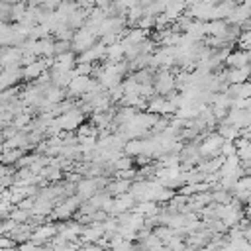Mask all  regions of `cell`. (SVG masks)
Segmentation results:
<instances>
[{"label":"cell","instance_id":"6da1fadb","mask_svg":"<svg viewBox=\"0 0 251 251\" xmlns=\"http://www.w3.org/2000/svg\"><path fill=\"white\" fill-rule=\"evenodd\" d=\"M153 88H155V94H161V96L175 92V88H176L175 73L171 69H157V73L153 76Z\"/></svg>","mask_w":251,"mask_h":251},{"label":"cell","instance_id":"ac0fdd59","mask_svg":"<svg viewBox=\"0 0 251 251\" xmlns=\"http://www.w3.org/2000/svg\"><path fill=\"white\" fill-rule=\"evenodd\" d=\"M237 45H239V49H247V51H251V27L239 33Z\"/></svg>","mask_w":251,"mask_h":251},{"label":"cell","instance_id":"2e32d148","mask_svg":"<svg viewBox=\"0 0 251 251\" xmlns=\"http://www.w3.org/2000/svg\"><path fill=\"white\" fill-rule=\"evenodd\" d=\"M135 114H137L135 108H131V106H122V108L114 114V124H116V126H124V124H127Z\"/></svg>","mask_w":251,"mask_h":251},{"label":"cell","instance_id":"9a60e30c","mask_svg":"<svg viewBox=\"0 0 251 251\" xmlns=\"http://www.w3.org/2000/svg\"><path fill=\"white\" fill-rule=\"evenodd\" d=\"M137 214H141V216H145V218H149V216H155V214H159V204L157 202H153V200H141V202H137L135 204V208H133Z\"/></svg>","mask_w":251,"mask_h":251},{"label":"cell","instance_id":"e0dca14e","mask_svg":"<svg viewBox=\"0 0 251 251\" xmlns=\"http://www.w3.org/2000/svg\"><path fill=\"white\" fill-rule=\"evenodd\" d=\"M75 75H80V76H92L94 73V63H84V61H76L75 65Z\"/></svg>","mask_w":251,"mask_h":251},{"label":"cell","instance_id":"d4e9b609","mask_svg":"<svg viewBox=\"0 0 251 251\" xmlns=\"http://www.w3.org/2000/svg\"><path fill=\"white\" fill-rule=\"evenodd\" d=\"M245 173H249V175H251V167H249V169H247V171H245Z\"/></svg>","mask_w":251,"mask_h":251},{"label":"cell","instance_id":"484cf974","mask_svg":"<svg viewBox=\"0 0 251 251\" xmlns=\"http://www.w3.org/2000/svg\"><path fill=\"white\" fill-rule=\"evenodd\" d=\"M249 243H251V241H249Z\"/></svg>","mask_w":251,"mask_h":251},{"label":"cell","instance_id":"9c48e42d","mask_svg":"<svg viewBox=\"0 0 251 251\" xmlns=\"http://www.w3.org/2000/svg\"><path fill=\"white\" fill-rule=\"evenodd\" d=\"M102 59H106V45H104L102 41H96L90 49L82 51V53L78 55V59H76V61H84V63H98V61H102Z\"/></svg>","mask_w":251,"mask_h":251},{"label":"cell","instance_id":"44dd1931","mask_svg":"<svg viewBox=\"0 0 251 251\" xmlns=\"http://www.w3.org/2000/svg\"><path fill=\"white\" fill-rule=\"evenodd\" d=\"M239 226L243 227V237H245L247 241H251V220L243 218V220L239 222Z\"/></svg>","mask_w":251,"mask_h":251},{"label":"cell","instance_id":"7a4b0ae2","mask_svg":"<svg viewBox=\"0 0 251 251\" xmlns=\"http://www.w3.org/2000/svg\"><path fill=\"white\" fill-rule=\"evenodd\" d=\"M226 139L216 131V133H208L206 137H204V141L202 143H198V151H200V155H202V159H210V157H216V155H220V151H222V143H224Z\"/></svg>","mask_w":251,"mask_h":251},{"label":"cell","instance_id":"d6986e66","mask_svg":"<svg viewBox=\"0 0 251 251\" xmlns=\"http://www.w3.org/2000/svg\"><path fill=\"white\" fill-rule=\"evenodd\" d=\"M224 157H229V155H235L237 153V147H235V141H229V139H226L224 143H222V151H220Z\"/></svg>","mask_w":251,"mask_h":251},{"label":"cell","instance_id":"52a82bcc","mask_svg":"<svg viewBox=\"0 0 251 251\" xmlns=\"http://www.w3.org/2000/svg\"><path fill=\"white\" fill-rule=\"evenodd\" d=\"M98 190H100V186H98L96 178H92V176L80 178V180L76 182V186H75V194H76L80 200H88V198H92Z\"/></svg>","mask_w":251,"mask_h":251},{"label":"cell","instance_id":"7c38bea8","mask_svg":"<svg viewBox=\"0 0 251 251\" xmlns=\"http://www.w3.org/2000/svg\"><path fill=\"white\" fill-rule=\"evenodd\" d=\"M129 186H131V180H126V178H114V180H110L106 186H104V192H108L112 198H116V196H120V194H124V192H129Z\"/></svg>","mask_w":251,"mask_h":251},{"label":"cell","instance_id":"8fae6325","mask_svg":"<svg viewBox=\"0 0 251 251\" xmlns=\"http://www.w3.org/2000/svg\"><path fill=\"white\" fill-rule=\"evenodd\" d=\"M249 78H251V65L227 69V82L229 84H241V82H245Z\"/></svg>","mask_w":251,"mask_h":251},{"label":"cell","instance_id":"cb8c5ba5","mask_svg":"<svg viewBox=\"0 0 251 251\" xmlns=\"http://www.w3.org/2000/svg\"><path fill=\"white\" fill-rule=\"evenodd\" d=\"M245 204H247V206H251V192H249V196H247V200H245Z\"/></svg>","mask_w":251,"mask_h":251},{"label":"cell","instance_id":"5b68a950","mask_svg":"<svg viewBox=\"0 0 251 251\" xmlns=\"http://www.w3.org/2000/svg\"><path fill=\"white\" fill-rule=\"evenodd\" d=\"M57 233H59L57 224H53V222L45 224V222H43V224H37V226L33 227V231H31V241L37 243V245H43V243H49Z\"/></svg>","mask_w":251,"mask_h":251},{"label":"cell","instance_id":"7402d4cb","mask_svg":"<svg viewBox=\"0 0 251 251\" xmlns=\"http://www.w3.org/2000/svg\"><path fill=\"white\" fill-rule=\"evenodd\" d=\"M25 4H27L29 8H37V6H41V4H43V0H27Z\"/></svg>","mask_w":251,"mask_h":251},{"label":"cell","instance_id":"3957f363","mask_svg":"<svg viewBox=\"0 0 251 251\" xmlns=\"http://www.w3.org/2000/svg\"><path fill=\"white\" fill-rule=\"evenodd\" d=\"M96 39H98V35L94 33V31H90L88 27H80V29H76L75 31V37H73V51L75 53H82V51H86V49H90L94 43H96Z\"/></svg>","mask_w":251,"mask_h":251},{"label":"cell","instance_id":"8992f818","mask_svg":"<svg viewBox=\"0 0 251 251\" xmlns=\"http://www.w3.org/2000/svg\"><path fill=\"white\" fill-rule=\"evenodd\" d=\"M249 18H251V0H241V2L235 4L231 14L227 16V24L243 25V24L249 22Z\"/></svg>","mask_w":251,"mask_h":251},{"label":"cell","instance_id":"603a6c76","mask_svg":"<svg viewBox=\"0 0 251 251\" xmlns=\"http://www.w3.org/2000/svg\"><path fill=\"white\" fill-rule=\"evenodd\" d=\"M245 218H247V220H251V206H247V208H245Z\"/></svg>","mask_w":251,"mask_h":251},{"label":"cell","instance_id":"ffe728a7","mask_svg":"<svg viewBox=\"0 0 251 251\" xmlns=\"http://www.w3.org/2000/svg\"><path fill=\"white\" fill-rule=\"evenodd\" d=\"M239 98H251V80L239 84Z\"/></svg>","mask_w":251,"mask_h":251},{"label":"cell","instance_id":"5bb4252c","mask_svg":"<svg viewBox=\"0 0 251 251\" xmlns=\"http://www.w3.org/2000/svg\"><path fill=\"white\" fill-rule=\"evenodd\" d=\"M218 133L224 137V139H229V141H235L239 135H241V129L237 127V126H233V124H227V122H220V126H218Z\"/></svg>","mask_w":251,"mask_h":251},{"label":"cell","instance_id":"ba28073f","mask_svg":"<svg viewBox=\"0 0 251 251\" xmlns=\"http://www.w3.org/2000/svg\"><path fill=\"white\" fill-rule=\"evenodd\" d=\"M135 204H137V200L131 196V192H124V194H120V196H116L114 198V202H112V216H120V214H124V212H131L133 208H135Z\"/></svg>","mask_w":251,"mask_h":251},{"label":"cell","instance_id":"277c9868","mask_svg":"<svg viewBox=\"0 0 251 251\" xmlns=\"http://www.w3.org/2000/svg\"><path fill=\"white\" fill-rule=\"evenodd\" d=\"M96 84H98V80H94V78H90V76L75 75L65 90H67V96H82V94H86L88 90H92Z\"/></svg>","mask_w":251,"mask_h":251},{"label":"cell","instance_id":"30bf717a","mask_svg":"<svg viewBox=\"0 0 251 251\" xmlns=\"http://www.w3.org/2000/svg\"><path fill=\"white\" fill-rule=\"evenodd\" d=\"M226 65H227V69H231V67H245V65H251V51H247V49H231V53L227 55V59H226Z\"/></svg>","mask_w":251,"mask_h":251},{"label":"cell","instance_id":"4fadbf2b","mask_svg":"<svg viewBox=\"0 0 251 251\" xmlns=\"http://www.w3.org/2000/svg\"><path fill=\"white\" fill-rule=\"evenodd\" d=\"M124 153H126V155H129V157L143 155V153H145V139H141V137L127 139V141L124 143Z\"/></svg>","mask_w":251,"mask_h":251}]
</instances>
